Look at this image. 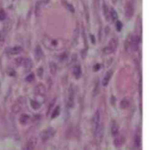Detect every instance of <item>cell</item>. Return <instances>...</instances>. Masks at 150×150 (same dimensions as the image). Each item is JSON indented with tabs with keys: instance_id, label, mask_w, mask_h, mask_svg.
Returning <instances> with one entry per match:
<instances>
[{
	"instance_id": "obj_16",
	"label": "cell",
	"mask_w": 150,
	"mask_h": 150,
	"mask_svg": "<svg viewBox=\"0 0 150 150\" xmlns=\"http://www.w3.org/2000/svg\"><path fill=\"white\" fill-rule=\"evenodd\" d=\"M119 133V126L117 125L115 121L112 122V126H111V134L113 136H117Z\"/></svg>"
},
{
	"instance_id": "obj_33",
	"label": "cell",
	"mask_w": 150,
	"mask_h": 150,
	"mask_svg": "<svg viewBox=\"0 0 150 150\" xmlns=\"http://www.w3.org/2000/svg\"><path fill=\"white\" fill-rule=\"evenodd\" d=\"M22 62H23V58H16V59H15V63L18 65V66L21 64Z\"/></svg>"
},
{
	"instance_id": "obj_22",
	"label": "cell",
	"mask_w": 150,
	"mask_h": 150,
	"mask_svg": "<svg viewBox=\"0 0 150 150\" xmlns=\"http://www.w3.org/2000/svg\"><path fill=\"white\" fill-rule=\"evenodd\" d=\"M41 12V2L40 1H38L35 5V15L36 16H39Z\"/></svg>"
},
{
	"instance_id": "obj_39",
	"label": "cell",
	"mask_w": 150,
	"mask_h": 150,
	"mask_svg": "<svg viewBox=\"0 0 150 150\" xmlns=\"http://www.w3.org/2000/svg\"><path fill=\"white\" fill-rule=\"evenodd\" d=\"M111 1H112V2H113V3H114V4H115L116 2H117V0H111Z\"/></svg>"
},
{
	"instance_id": "obj_8",
	"label": "cell",
	"mask_w": 150,
	"mask_h": 150,
	"mask_svg": "<svg viewBox=\"0 0 150 150\" xmlns=\"http://www.w3.org/2000/svg\"><path fill=\"white\" fill-rule=\"evenodd\" d=\"M140 36L139 35H135L133 36L132 41L130 44V49L133 51H137L139 49V44H140Z\"/></svg>"
},
{
	"instance_id": "obj_31",
	"label": "cell",
	"mask_w": 150,
	"mask_h": 150,
	"mask_svg": "<svg viewBox=\"0 0 150 150\" xmlns=\"http://www.w3.org/2000/svg\"><path fill=\"white\" fill-rule=\"evenodd\" d=\"M55 101H56V98H54L49 104V106H48V114L50 113V111H51V109H52V107H53L54 104H55Z\"/></svg>"
},
{
	"instance_id": "obj_37",
	"label": "cell",
	"mask_w": 150,
	"mask_h": 150,
	"mask_svg": "<svg viewBox=\"0 0 150 150\" xmlns=\"http://www.w3.org/2000/svg\"><path fill=\"white\" fill-rule=\"evenodd\" d=\"M99 69H100V64L95 65V66H94V70Z\"/></svg>"
},
{
	"instance_id": "obj_5",
	"label": "cell",
	"mask_w": 150,
	"mask_h": 150,
	"mask_svg": "<svg viewBox=\"0 0 150 150\" xmlns=\"http://www.w3.org/2000/svg\"><path fill=\"white\" fill-rule=\"evenodd\" d=\"M55 134V130L53 128H48L46 130H43L41 133V139L43 142H46L49 140Z\"/></svg>"
},
{
	"instance_id": "obj_3",
	"label": "cell",
	"mask_w": 150,
	"mask_h": 150,
	"mask_svg": "<svg viewBox=\"0 0 150 150\" xmlns=\"http://www.w3.org/2000/svg\"><path fill=\"white\" fill-rule=\"evenodd\" d=\"M117 45H118V40H117V39L116 37L112 38L109 42L108 45L103 49V53L106 55L111 54L116 50Z\"/></svg>"
},
{
	"instance_id": "obj_26",
	"label": "cell",
	"mask_w": 150,
	"mask_h": 150,
	"mask_svg": "<svg viewBox=\"0 0 150 150\" xmlns=\"http://www.w3.org/2000/svg\"><path fill=\"white\" fill-rule=\"evenodd\" d=\"M103 12H104V15H105V17L107 19V20H109V15H110V11L108 9V7L106 6V5H104L103 7Z\"/></svg>"
},
{
	"instance_id": "obj_17",
	"label": "cell",
	"mask_w": 150,
	"mask_h": 150,
	"mask_svg": "<svg viewBox=\"0 0 150 150\" xmlns=\"http://www.w3.org/2000/svg\"><path fill=\"white\" fill-rule=\"evenodd\" d=\"M21 108L22 104H21V102H16L12 106V112H13L14 114H17L21 110Z\"/></svg>"
},
{
	"instance_id": "obj_21",
	"label": "cell",
	"mask_w": 150,
	"mask_h": 150,
	"mask_svg": "<svg viewBox=\"0 0 150 150\" xmlns=\"http://www.w3.org/2000/svg\"><path fill=\"white\" fill-rule=\"evenodd\" d=\"M110 16L112 19V20L114 22L117 21V19H118V15H117V13L116 10H114L113 8H110Z\"/></svg>"
},
{
	"instance_id": "obj_10",
	"label": "cell",
	"mask_w": 150,
	"mask_h": 150,
	"mask_svg": "<svg viewBox=\"0 0 150 150\" xmlns=\"http://www.w3.org/2000/svg\"><path fill=\"white\" fill-rule=\"evenodd\" d=\"M23 51V49L21 47H14V48H8L7 49V53H8L9 55H18L19 53H21V52Z\"/></svg>"
},
{
	"instance_id": "obj_36",
	"label": "cell",
	"mask_w": 150,
	"mask_h": 150,
	"mask_svg": "<svg viewBox=\"0 0 150 150\" xmlns=\"http://www.w3.org/2000/svg\"><path fill=\"white\" fill-rule=\"evenodd\" d=\"M42 74H43V69H40L38 70V75L40 77H41Z\"/></svg>"
},
{
	"instance_id": "obj_15",
	"label": "cell",
	"mask_w": 150,
	"mask_h": 150,
	"mask_svg": "<svg viewBox=\"0 0 150 150\" xmlns=\"http://www.w3.org/2000/svg\"><path fill=\"white\" fill-rule=\"evenodd\" d=\"M35 58H36L38 61H40V60L43 58V53L41 48H40V46H37V48H35Z\"/></svg>"
},
{
	"instance_id": "obj_19",
	"label": "cell",
	"mask_w": 150,
	"mask_h": 150,
	"mask_svg": "<svg viewBox=\"0 0 150 150\" xmlns=\"http://www.w3.org/2000/svg\"><path fill=\"white\" fill-rule=\"evenodd\" d=\"M125 142V138L123 136H116V139L114 140V144L117 147H120Z\"/></svg>"
},
{
	"instance_id": "obj_29",
	"label": "cell",
	"mask_w": 150,
	"mask_h": 150,
	"mask_svg": "<svg viewBox=\"0 0 150 150\" xmlns=\"http://www.w3.org/2000/svg\"><path fill=\"white\" fill-rule=\"evenodd\" d=\"M34 79H35V75H34V74H30L29 75H28V76L26 77V81L30 83L31 81H33Z\"/></svg>"
},
{
	"instance_id": "obj_28",
	"label": "cell",
	"mask_w": 150,
	"mask_h": 150,
	"mask_svg": "<svg viewBox=\"0 0 150 150\" xmlns=\"http://www.w3.org/2000/svg\"><path fill=\"white\" fill-rule=\"evenodd\" d=\"M133 35H130L127 38V41H126V48L127 49H130V44H131V41H132Z\"/></svg>"
},
{
	"instance_id": "obj_38",
	"label": "cell",
	"mask_w": 150,
	"mask_h": 150,
	"mask_svg": "<svg viewBox=\"0 0 150 150\" xmlns=\"http://www.w3.org/2000/svg\"><path fill=\"white\" fill-rule=\"evenodd\" d=\"M49 1L50 0H43V4H45V5H47V4L49 2Z\"/></svg>"
},
{
	"instance_id": "obj_1",
	"label": "cell",
	"mask_w": 150,
	"mask_h": 150,
	"mask_svg": "<svg viewBox=\"0 0 150 150\" xmlns=\"http://www.w3.org/2000/svg\"><path fill=\"white\" fill-rule=\"evenodd\" d=\"M101 111L97 109L94 113L92 119V127L94 136L97 140H100L102 137V125H101Z\"/></svg>"
},
{
	"instance_id": "obj_4",
	"label": "cell",
	"mask_w": 150,
	"mask_h": 150,
	"mask_svg": "<svg viewBox=\"0 0 150 150\" xmlns=\"http://www.w3.org/2000/svg\"><path fill=\"white\" fill-rule=\"evenodd\" d=\"M74 100H75V90L73 85H71L69 87L68 89V97H67V107L71 109L73 108V105H74Z\"/></svg>"
},
{
	"instance_id": "obj_18",
	"label": "cell",
	"mask_w": 150,
	"mask_h": 150,
	"mask_svg": "<svg viewBox=\"0 0 150 150\" xmlns=\"http://www.w3.org/2000/svg\"><path fill=\"white\" fill-rule=\"evenodd\" d=\"M30 120V117L27 114H21L19 118V122L22 124V125H26L28 123Z\"/></svg>"
},
{
	"instance_id": "obj_25",
	"label": "cell",
	"mask_w": 150,
	"mask_h": 150,
	"mask_svg": "<svg viewBox=\"0 0 150 150\" xmlns=\"http://www.w3.org/2000/svg\"><path fill=\"white\" fill-rule=\"evenodd\" d=\"M60 107L59 106H57L56 109H55L54 111L53 112V113H52V114H51V118L54 119L55 118V117H56L59 114H60Z\"/></svg>"
},
{
	"instance_id": "obj_12",
	"label": "cell",
	"mask_w": 150,
	"mask_h": 150,
	"mask_svg": "<svg viewBox=\"0 0 150 150\" xmlns=\"http://www.w3.org/2000/svg\"><path fill=\"white\" fill-rule=\"evenodd\" d=\"M113 74V71L112 70H109V71H107V73L106 74L105 77L103 78V80H102V85L103 86H107L108 84L109 83L110 80V78L112 77Z\"/></svg>"
},
{
	"instance_id": "obj_6",
	"label": "cell",
	"mask_w": 150,
	"mask_h": 150,
	"mask_svg": "<svg viewBox=\"0 0 150 150\" xmlns=\"http://www.w3.org/2000/svg\"><path fill=\"white\" fill-rule=\"evenodd\" d=\"M38 143V138L36 136L31 137L23 146V150H34Z\"/></svg>"
},
{
	"instance_id": "obj_32",
	"label": "cell",
	"mask_w": 150,
	"mask_h": 150,
	"mask_svg": "<svg viewBox=\"0 0 150 150\" xmlns=\"http://www.w3.org/2000/svg\"><path fill=\"white\" fill-rule=\"evenodd\" d=\"M122 23H121L120 21H119V20H117V29L118 32H120L121 30H122Z\"/></svg>"
},
{
	"instance_id": "obj_7",
	"label": "cell",
	"mask_w": 150,
	"mask_h": 150,
	"mask_svg": "<svg viewBox=\"0 0 150 150\" xmlns=\"http://www.w3.org/2000/svg\"><path fill=\"white\" fill-rule=\"evenodd\" d=\"M35 95L38 96H41V97L45 96L46 94V87H45L42 83L37 85L35 88Z\"/></svg>"
},
{
	"instance_id": "obj_35",
	"label": "cell",
	"mask_w": 150,
	"mask_h": 150,
	"mask_svg": "<svg viewBox=\"0 0 150 150\" xmlns=\"http://www.w3.org/2000/svg\"><path fill=\"white\" fill-rule=\"evenodd\" d=\"M15 71H14L13 69H10L8 71V74L10 76H13V75H15Z\"/></svg>"
},
{
	"instance_id": "obj_34",
	"label": "cell",
	"mask_w": 150,
	"mask_h": 150,
	"mask_svg": "<svg viewBox=\"0 0 150 150\" xmlns=\"http://www.w3.org/2000/svg\"><path fill=\"white\" fill-rule=\"evenodd\" d=\"M68 10H69L70 12H72V13H74L75 12V10L74 8H73V5H70V4H68Z\"/></svg>"
},
{
	"instance_id": "obj_30",
	"label": "cell",
	"mask_w": 150,
	"mask_h": 150,
	"mask_svg": "<svg viewBox=\"0 0 150 150\" xmlns=\"http://www.w3.org/2000/svg\"><path fill=\"white\" fill-rule=\"evenodd\" d=\"M6 18V13L4 10H0V20H4Z\"/></svg>"
},
{
	"instance_id": "obj_20",
	"label": "cell",
	"mask_w": 150,
	"mask_h": 150,
	"mask_svg": "<svg viewBox=\"0 0 150 150\" xmlns=\"http://www.w3.org/2000/svg\"><path fill=\"white\" fill-rule=\"evenodd\" d=\"M6 35H7V31H6V29L3 28L2 31H0V45H1L5 42V38H6Z\"/></svg>"
},
{
	"instance_id": "obj_11",
	"label": "cell",
	"mask_w": 150,
	"mask_h": 150,
	"mask_svg": "<svg viewBox=\"0 0 150 150\" xmlns=\"http://www.w3.org/2000/svg\"><path fill=\"white\" fill-rule=\"evenodd\" d=\"M134 143L136 148H139L141 144V134L140 131L137 130L135 134V138H134Z\"/></svg>"
},
{
	"instance_id": "obj_23",
	"label": "cell",
	"mask_w": 150,
	"mask_h": 150,
	"mask_svg": "<svg viewBox=\"0 0 150 150\" xmlns=\"http://www.w3.org/2000/svg\"><path fill=\"white\" fill-rule=\"evenodd\" d=\"M129 106H130V101L127 98L122 99L120 103V107L122 109H127Z\"/></svg>"
},
{
	"instance_id": "obj_9",
	"label": "cell",
	"mask_w": 150,
	"mask_h": 150,
	"mask_svg": "<svg viewBox=\"0 0 150 150\" xmlns=\"http://www.w3.org/2000/svg\"><path fill=\"white\" fill-rule=\"evenodd\" d=\"M134 13L133 5L131 2H129L126 4L125 6V16L127 18H131Z\"/></svg>"
},
{
	"instance_id": "obj_13",
	"label": "cell",
	"mask_w": 150,
	"mask_h": 150,
	"mask_svg": "<svg viewBox=\"0 0 150 150\" xmlns=\"http://www.w3.org/2000/svg\"><path fill=\"white\" fill-rule=\"evenodd\" d=\"M73 75L76 77V79H79L81 76V67L79 64L75 65L73 69Z\"/></svg>"
},
{
	"instance_id": "obj_27",
	"label": "cell",
	"mask_w": 150,
	"mask_h": 150,
	"mask_svg": "<svg viewBox=\"0 0 150 150\" xmlns=\"http://www.w3.org/2000/svg\"><path fill=\"white\" fill-rule=\"evenodd\" d=\"M31 107L34 109H38L40 107V104L37 101H31Z\"/></svg>"
},
{
	"instance_id": "obj_24",
	"label": "cell",
	"mask_w": 150,
	"mask_h": 150,
	"mask_svg": "<svg viewBox=\"0 0 150 150\" xmlns=\"http://www.w3.org/2000/svg\"><path fill=\"white\" fill-rule=\"evenodd\" d=\"M50 66V71H51V74L55 75L56 72V69H57V66H56V63H54V62H51L49 64Z\"/></svg>"
},
{
	"instance_id": "obj_2",
	"label": "cell",
	"mask_w": 150,
	"mask_h": 150,
	"mask_svg": "<svg viewBox=\"0 0 150 150\" xmlns=\"http://www.w3.org/2000/svg\"><path fill=\"white\" fill-rule=\"evenodd\" d=\"M43 44L46 45L47 48L50 50H60L61 48H64L65 46V42L62 39H51L46 37L43 40Z\"/></svg>"
},
{
	"instance_id": "obj_14",
	"label": "cell",
	"mask_w": 150,
	"mask_h": 150,
	"mask_svg": "<svg viewBox=\"0 0 150 150\" xmlns=\"http://www.w3.org/2000/svg\"><path fill=\"white\" fill-rule=\"evenodd\" d=\"M23 67H24L25 71H29L32 67V62L29 58H26L23 61Z\"/></svg>"
}]
</instances>
